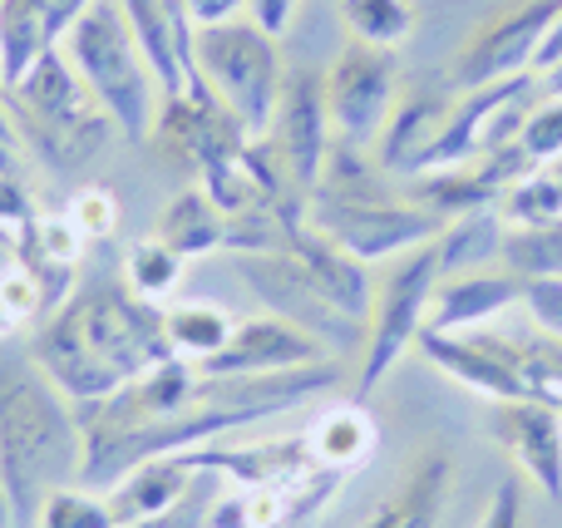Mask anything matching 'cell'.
<instances>
[{
  "mask_svg": "<svg viewBox=\"0 0 562 528\" xmlns=\"http://www.w3.org/2000/svg\"><path fill=\"white\" fill-rule=\"evenodd\" d=\"M340 366H301V371L281 375H203L198 371L193 391L173 401L158 415H109L99 401L75 405L79 435H85V464H79V484L94 494H109L128 470L164 454L203 450L217 435L243 430V425L272 420L296 405L316 401V395L336 391Z\"/></svg>",
  "mask_w": 562,
  "mask_h": 528,
  "instance_id": "1",
  "label": "cell"
},
{
  "mask_svg": "<svg viewBox=\"0 0 562 528\" xmlns=\"http://www.w3.org/2000/svg\"><path fill=\"white\" fill-rule=\"evenodd\" d=\"M30 356L69 401L89 405L173 361V341L158 302L138 296L124 277H89L49 312Z\"/></svg>",
  "mask_w": 562,
  "mask_h": 528,
  "instance_id": "2",
  "label": "cell"
},
{
  "mask_svg": "<svg viewBox=\"0 0 562 528\" xmlns=\"http://www.w3.org/2000/svg\"><path fill=\"white\" fill-rule=\"evenodd\" d=\"M85 435L79 411L30 351L0 346V490L10 524L35 528L40 504L79 484Z\"/></svg>",
  "mask_w": 562,
  "mask_h": 528,
  "instance_id": "3",
  "label": "cell"
},
{
  "mask_svg": "<svg viewBox=\"0 0 562 528\" xmlns=\"http://www.w3.org/2000/svg\"><path fill=\"white\" fill-rule=\"evenodd\" d=\"M15 138H25L55 173H85L99 154L119 138V124L79 79L65 49H49L20 85L0 89Z\"/></svg>",
  "mask_w": 562,
  "mask_h": 528,
  "instance_id": "4",
  "label": "cell"
},
{
  "mask_svg": "<svg viewBox=\"0 0 562 528\" xmlns=\"http://www.w3.org/2000/svg\"><path fill=\"white\" fill-rule=\"evenodd\" d=\"M65 55L79 69V79L94 89L99 104L109 109V119L119 124V138L144 144L154 134L164 89H158V75L148 65L144 45H138L134 25H128L124 5L119 0H94L69 30Z\"/></svg>",
  "mask_w": 562,
  "mask_h": 528,
  "instance_id": "5",
  "label": "cell"
},
{
  "mask_svg": "<svg viewBox=\"0 0 562 528\" xmlns=\"http://www.w3.org/2000/svg\"><path fill=\"white\" fill-rule=\"evenodd\" d=\"M281 79H286V69L277 55V35H267L262 25L233 15L193 30V85L213 89V99L252 138L272 128Z\"/></svg>",
  "mask_w": 562,
  "mask_h": 528,
  "instance_id": "6",
  "label": "cell"
},
{
  "mask_svg": "<svg viewBox=\"0 0 562 528\" xmlns=\"http://www.w3.org/2000/svg\"><path fill=\"white\" fill-rule=\"evenodd\" d=\"M439 277V247L425 243L415 252H405L390 277L380 282L375 306H370V336H366V351H360V375H356V401H370L380 381L390 375V366L415 346V336L425 332L429 322V296H435Z\"/></svg>",
  "mask_w": 562,
  "mask_h": 528,
  "instance_id": "7",
  "label": "cell"
},
{
  "mask_svg": "<svg viewBox=\"0 0 562 528\" xmlns=\"http://www.w3.org/2000/svg\"><path fill=\"white\" fill-rule=\"evenodd\" d=\"M237 277L252 287V296L262 306H272V316L301 326L306 336H316L321 346H340V351H366L370 326L346 316L316 282L311 272L286 252V247H267V252H237Z\"/></svg>",
  "mask_w": 562,
  "mask_h": 528,
  "instance_id": "8",
  "label": "cell"
},
{
  "mask_svg": "<svg viewBox=\"0 0 562 528\" xmlns=\"http://www.w3.org/2000/svg\"><path fill=\"white\" fill-rule=\"evenodd\" d=\"M148 144L158 148V158H164L168 168H178V173L203 183L213 168L233 164V158L252 144V134L217 104L213 89L193 85V89H178V94H164Z\"/></svg>",
  "mask_w": 562,
  "mask_h": 528,
  "instance_id": "9",
  "label": "cell"
},
{
  "mask_svg": "<svg viewBox=\"0 0 562 528\" xmlns=\"http://www.w3.org/2000/svg\"><path fill=\"white\" fill-rule=\"evenodd\" d=\"M321 79H326V114L336 138L375 148V138L385 134L390 114L400 104L395 55L380 45H366V40H350Z\"/></svg>",
  "mask_w": 562,
  "mask_h": 528,
  "instance_id": "10",
  "label": "cell"
},
{
  "mask_svg": "<svg viewBox=\"0 0 562 528\" xmlns=\"http://www.w3.org/2000/svg\"><path fill=\"white\" fill-rule=\"evenodd\" d=\"M306 217L366 267L405 257L445 233V217L409 203V198H375V203H316V198H306Z\"/></svg>",
  "mask_w": 562,
  "mask_h": 528,
  "instance_id": "11",
  "label": "cell"
},
{
  "mask_svg": "<svg viewBox=\"0 0 562 528\" xmlns=\"http://www.w3.org/2000/svg\"><path fill=\"white\" fill-rule=\"evenodd\" d=\"M562 10V0H524V5L504 10V15L484 20L474 30L464 49L454 59V85L464 89H484V85H504V79L533 75L538 45H543L548 25Z\"/></svg>",
  "mask_w": 562,
  "mask_h": 528,
  "instance_id": "12",
  "label": "cell"
},
{
  "mask_svg": "<svg viewBox=\"0 0 562 528\" xmlns=\"http://www.w3.org/2000/svg\"><path fill=\"white\" fill-rule=\"evenodd\" d=\"M330 134H336V128H330V114H326V79H321L316 69H291V75L281 79L267 144L277 148L281 168H286V183L296 188L301 198L316 193Z\"/></svg>",
  "mask_w": 562,
  "mask_h": 528,
  "instance_id": "13",
  "label": "cell"
},
{
  "mask_svg": "<svg viewBox=\"0 0 562 528\" xmlns=\"http://www.w3.org/2000/svg\"><path fill=\"white\" fill-rule=\"evenodd\" d=\"M528 173H533V158L518 144H504V148H484L479 158H469V164H459V168L419 173L405 198L449 223V217L479 213V207H498V198Z\"/></svg>",
  "mask_w": 562,
  "mask_h": 528,
  "instance_id": "14",
  "label": "cell"
},
{
  "mask_svg": "<svg viewBox=\"0 0 562 528\" xmlns=\"http://www.w3.org/2000/svg\"><path fill=\"white\" fill-rule=\"evenodd\" d=\"M326 346L316 336H306L301 326L281 322V316H247L233 326L223 351H213L207 361H193L203 375H281L301 371V366H321Z\"/></svg>",
  "mask_w": 562,
  "mask_h": 528,
  "instance_id": "15",
  "label": "cell"
},
{
  "mask_svg": "<svg viewBox=\"0 0 562 528\" xmlns=\"http://www.w3.org/2000/svg\"><path fill=\"white\" fill-rule=\"evenodd\" d=\"M94 0H0V89L20 85L49 49H65Z\"/></svg>",
  "mask_w": 562,
  "mask_h": 528,
  "instance_id": "16",
  "label": "cell"
},
{
  "mask_svg": "<svg viewBox=\"0 0 562 528\" xmlns=\"http://www.w3.org/2000/svg\"><path fill=\"white\" fill-rule=\"evenodd\" d=\"M494 440L508 450L538 494L562 499V415L538 401H498L494 405Z\"/></svg>",
  "mask_w": 562,
  "mask_h": 528,
  "instance_id": "17",
  "label": "cell"
},
{
  "mask_svg": "<svg viewBox=\"0 0 562 528\" xmlns=\"http://www.w3.org/2000/svg\"><path fill=\"white\" fill-rule=\"evenodd\" d=\"M158 243H168L178 257H207V252H237V223L203 193V188H178L158 213Z\"/></svg>",
  "mask_w": 562,
  "mask_h": 528,
  "instance_id": "18",
  "label": "cell"
},
{
  "mask_svg": "<svg viewBox=\"0 0 562 528\" xmlns=\"http://www.w3.org/2000/svg\"><path fill=\"white\" fill-rule=\"evenodd\" d=\"M524 302V282L508 272H479L459 277V282H439L429 296V332H479L484 322H494L504 306Z\"/></svg>",
  "mask_w": 562,
  "mask_h": 528,
  "instance_id": "19",
  "label": "cell"
},
{
  "mask_svg": "<svg viewBox=\"0 0 562 528\" xmlns=\"http://www.w3.org/2000/svg\"><path fill=\"white\" fill-rule=\"evenodd\" d=\"M449 484H454V460H449V450L415 454L405 480H400V490L380 504V514L366 528H439Z\"/></svg>",
  "mask_w": 562,
  "mask_h": 528,
  "instance_id": "20",
  "label": "cell"
},
{
  "mask_svg": "<svg viewBox=\"0 0 562 528\" xmlns=\"http://www.w3.org/2000/svg\"><path fill=\"white\" fill-rule=\"evenodd\" d=\"M449 99L439 94H405L395 104V114H390L385 134L375 138V164L385 168V173H409L415 178L419 168H425V154L435 148L439 128L449 124Z\"/></svg>",
  "mask_w": 562,
  "mask_h": 528,
  "instance_id": "21",
  "label": "cell"
},
{
  "mask_svg": "<svg viewBox=\"0 0 562 528\" xmlns=\"http://www.w3.org/2000/svg\"><path fill=\"white\" fill-rule=\"evenodd\" d=\"M193 474L198 470L183 454H164V460H148V464H138V470H128L104 499H109V509H114L119 528H124V524L154 519V514L173 509V504L183 499V490L193 484Z\"/></svg>",
  "mask_w": 562,
  "mask_h": 528,
  "instance_id": "22",
  "label": "cell"
},
{
  "mask_svg": "<svg viewBox=\"0 0 562 528\" xmlns=\"http://www.w3.org/2000/svg\"><path fill=\"white\" fill-rule=\"evenodd\" d=\"M301 435H306L311 454H316L326 470L346 474V480L370 460V450H375V420L366 415V401H356V395L330 405V411H321Z\"/></svg>",
  "mask_w": 562,
  "mask_h": 528,
  "instance_id": "23",
  "label": "cell"
},
{
  "mask_svg": "<svg viewBox=\"0 0 562 528\" xmlns=\"http://www.w3.org/2000/svg\"><path fill=\"white\" fill-rule=\"evenodd\" d=\"M508 223L498 217V207H479V213L449 217L445 233L435 237L439 247V267L445 272H459V267H484L498 257V243H504Z\"/></svg>",
  "mask_w": 562,
  "mask_h": 528,
  "instance_id": "24",
  "label": "cell"
},
{
  "mask_svg": "<svg viewBox=\"0 0 562 528\" xmlns=\"http://www.w3.org/2000/svg\"><path fill=\"white\" fill-rule=\"evenodd\" d=\"M508 277L518 282H538V277H562V217L553 223H528V227H508L498 243Z\"/></svg>",
  "mask_w": 562,
  "mask_h": 528,
  "instance_id": "25",
  "label": "cell"
},
{
  "mask_svg": "<svg viewBox=\"0 0 562 528\" xmlns=\"http://www.w3.org/2000/svg\"><path fill=\"white\" fill-rule=\"evenodd\" d=\"M164 322H168L173 356H183V361H207L213 351H223L237 326V322H227V312L213 302H178L164 312Z\"/></svg>",
  "mask_w": 562,
  "mask_h": 528,
  "instance_id": "26",
  "label": "cell"
},
{
  "mask_svg": "<svg viewBox=\"0 0 562 528\" xmlns=\"http://www.w3.org/2000/svg\"><path fill=\"white\" fill-rule=\"evenodd\" d=\"M340 20L350 25L356 40L380 49H395L415 30V10L405 0H340Z\"/></svg>",
  "mask_w": 562,
  "mask_h": 528,
  "instance_id": "27",
  "label": "cell"
},
{
  "mask_svg": "<svg viewBox=\"0 0 562 528\" xmlns=\"http://www.w3.org/2000/svg\"><path fill=\"white\" fill-rule=\"evenodd\" d=\"M124 282L134 287L138 296H148V302H164V296L183 282V257L168 243H158V237L134 243L128 247V262H124Z\"/></svg>",
  "mask_w": 562,
  "mask_h": 528,
  "instance_id": "28",
  "label": "cell"
},
{
  "mask_svg": "<svg viewBox=\"0 0 562 528\" xmlns=\"http://www.w3.org/2000/svg\"><path fill=\"white\" fill-rule=\"evenodd\" d=\"M35 528H119V519L104 494L85 490V484H65L40 504Z\"/></svg>",
  "mask_w": 562,
  "mask_h": 528,
  "instance_id": "29",
  "label": "cell"
},
{
  "mask_svg": "<svg viewBox=\"0 0 562 528\" xmlns=\"http://www.w3.org/2000/svg\"><path fill=\"white\" fill-rule=\"evenodd\" d=\"M518 148L533 158V168L558 164L562 158V94H553L548 104H538V109H528L524 134H518Z\"/></svg>",
  "mask_w": 562,
  "mask_h": 528,
  "instance_id": "30",
  "label": "cell"
},
{
  "mask_svg": "<svg viewBox=\"0 0 562 528\" xmlns=\"http://www.w3.org/2000/svg\"><path fill=\"white\" fill-rule=\"evenodd\" d=\"M69 223L79 227L85 237H109L119 223V203L109 188H85V193L69 203Z\"/></svg>",
  "mask_w": 562,
  "mask_h": 528,
  "instance_id": "31",
  "label": "cell"
},
{
  "mask_svg": "<svg viewBox=\"0 0 562 528\" xmlns=\"http://www.w3.org/2000/svg\"><path fill=\"white\" fill-rule=\"evenodd\" d=\"M524 306L533 312L538 332L562 336V277H538V282H524Z\"/></svg>",
  "mask_w": 562,
  "mask_h": 528,
  "instance_id": "32",
  "label": "cell"
},
{
  "mask_svg": "<svg viewBox=\"0 0 562 528\" xmlns=\"http://www.w3.org/2000/svg\"><path fill=\"white\" fill-rule=\"evenodd\" d=\"M35 217L40 213L30 207V193L20 188V178L5 173V178H0V243H15L20 227H30Z\"/></svg>",
  "mask_w": 562,
  "mask_h": 528,
  "instance_id": "33",
  "label": "cell"
},
{
  "mask_svg": "<svg viewBox=\"0 0 562 528\" xmlns=\"http://www.w3.org/2000/svg\"><path fill=\"white\" fill-rule=\"evenodd\" d=\"M518 519H524V484H518V474H508L494 490V499H488L479 528H518Z\"/></svg>",
  "mask_w": 562,
  "mask_h": 528,
  "instance_id": "34",
  "label": "cell"
},
{
  "mask_svg": "<svg viewBox=\"0 0 562 528\" xmlns=\"http://www.w3.org/2000/svg\"><path fill=\"white\" fill-rule=\"evenodd\" d=\"M247 10H252V25H262L267 35H281V30L291 25V15H296L301 0H243Z\"/></svg>",
  "mask_w": 562,
  "mask_h": 528,
  "instance_id": "35",
  "label": "cell"
},
{
  "mask_svg": "<svg viewBox=\"0 0 562 528\" xmlns=\"http://www.w3.org/2000/svg\"><path fill=\"white\" fill-rule=\"evenodd\" d=\"M562 65V10L553 15V25H548L543 45H538V59H533V75H548V69Z\"/></svg>",
  "mask_w": 562,
  "mask_h": 528,
  "instance_id": "36",
  "label": "cell"
},
{
  "mask_svg": "<svg viewBox=\"0 0 562 528\" xmlns=\"http://www.w3.org/2000/svg\"><path fill=\"white\" fill-rule=\"evenodd\" d=\"M15 326H20V316L10 312V306H5V296H0V341H5V336L15 332Z\"/></svg>",
  "mask_w": 562,
  "mask_h": 528,
  "instance_id": "37",
  "label": "cell"
},
{
  "mask_svg": "<svg viewBox=\"0 0 562 528\" xmlns=\"http://www.w3.org/2000/svg\"><path fill=\"white\" fill-rule=\"evenodd\" d=\"M543 89H548V94H562V65H558V69H548V75H543Z\"/></svg>",
  "mask_w": 562,
  "mask_h": 528,
  "instance_id": "38",
  "label": "cell"
},
{
  "mask_svg": "<svg viewBox=\"0 0 562 528\" xmlns=\"http://www.w3.org/2000/svg\"><path fill=\"white\" fill-rule=\"evenodd\" d=\"M15 173V158H10V144H0V178Z\"/></svg>",
  "mask_w": 562,
  "mask_h": 528,
  "instance_id": "39",
  "label": "cell"
},
{
  "mask_svg": "<svg viewBox=\"0 0 562 528\" xmlns=\"http://www.w3.org/2000/svg\"><path fill=\"white\" fill-rule=\"evenodd\" d=\"M10 524V509H5V490H0V528Z\"/></svg>",
  "mask_w": 562,
  "mask_h": 528,
  "instance_id": "40",
  "label": "cell"
}]
</instances>
